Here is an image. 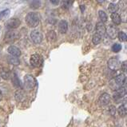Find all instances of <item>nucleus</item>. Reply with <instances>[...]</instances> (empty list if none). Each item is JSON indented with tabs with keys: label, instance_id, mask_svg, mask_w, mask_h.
Wrapping results in <instances>:
<instances>
[{
	"label": "nucleus",
	"instance_id": "nucleus-1",
	"mask_svg": "<svg viewBox=\"0 0 127 127\" xmlns=\"http://www.w3.org/2000/svg\"><path fill=\"white\" fill-rule=\"evenodd\" d=\"M26 23L30 27H36L39 24V17L37 13L30 12L26 16Z\"/></svg>",
	"mask_w": 127,
	"mask_h": 127
},
{
	"label": "nucleus",
	"instance_id": "nucleus-2",
	"mask_svg": "<svg viewBox=\"0 0 127 127\" xmlns=\"http://www.w3.org/2000/svg\"><path fill=\"white\" fill-rule=\"evenodd\" d=\"M36 86L35 78L31 74H27L23 78V87L27 90H32Z\"/></svg>",
	"mask_w": 127,
	"mask_h": 127
},
{
	"label": "nucleus",
	"instance_id": "nucleus-3",
	"mask_svg": "<svg viewBox=\"0 0 127 127\" xmlns=\"http://www.w3.org/2000/svg\"><path fill=\"white\" fill-rule=\"evenodd\" d=\"M30 63L34 67H40L43 64V59L40 54H32L30 59Z\"/></svg>",
	"mask_w": 127,
	"mask_h": 127
},
{
	"label": "nucleus",
	"instance_id": "nucleus-4",
	"mask_svg": "<svg viewBox=\"0 0 127 127\" xmlns=\"http://www.w3.org/2000/svg\"><path fill=\"white\" fill-rule=\"evenodd\" d=\"M31 38L35 44H39L42 41L43 36L40 31H38L37 30H33L31 33Z\"/></svg>",
	"mask_w": 127,
	"mask_h": 127
},
{
	"label": "nucleus",
	"instance_id": "nucleus-5",
	"mask_svg": "<svg viewBox=\"0 0 127 127\" xmlns=\"http://www.w3.org/2000/svg\"><path fill=\"white\" fill-rule=\"evenodd\" d=\"M21 24V22L19 19H16V18H12V19H9L6 22V26L10 28V29H16L19 27V25Z\"/></svg>",
	"mask_w": 127,
	"mask_h": 127
},
{
	"label": "nucleus",
	"instance_id": "nucleus-6",
	"mask_svg": "<svg viewBox=\"0 0 127 127\" xmlns=\"http://www.w3.org/2000/svg\"><path fill=\"white\" fill-rule=\"evenodd\" d=\"M106 32L109 37L113 39L117 37V35L118 34V29L115 26H114V25H110L106 29Z\"/></svg>",
	"mask_w": 127,
	"mask_h": 127
},
{
	"label": "nucleus",
	"instance_id": "nucleus-7",
	"mask_svg": "<svg viewBox=\"0 0 127 127\" xmlns=\"http://www.w3.org/2000/svg\"><path fill=\"white\" fill-rule=\"evenodd\" d=\"M7 51L10 54V55L14 57H19L21 55V50L15 46H10L7 49Z\"/></svg>",
	"mask_w": 127,
	"mask_h": 127
},
{
	"label": "nucleus",
	"instance_id": "nucleus-8",
	"mask_svg": "<svg viewBox=\"0 0 127 127\" xmlns=\"http://www.w3.org/2000/svg\"><path fill=\"white\" fill-rule=\"evenodd\" d=\"M119 66H120V63L117 59H110L108 61V66L110 70H118Z\"/></svg>",
	"mask_w": 127,
	"mask_h": 127
},
{
	"label": "nucleus",
	"instance_id": "nucleus-9",
	"mask_svg": "<svg viewBox=\"0 0 127 127\" xmlns=\"http://www.w3.org/2000/svg\"><path fill=\"white\" fill-rule=\"evenodd\" d=\"M110 96L106 93L102 94L99 97V102L101 105H103V106L108 105L110 103Z\"/></svg>",
	"mask_w": 127,
	"mask_h": 127
},
{
	"label": "nucleus",
	"instance_id": "nucleus-10",
	"mask_svg": "<svg viewBox=\"0 0 127 127\" xmlns=\"http://www.w3.org/2000/svg\"><path fill=\"white\" fill-rule=\"evenodd\" d=\"M59 30L60 31V33L62 34H65L66 33V31H68V23L65 20H62L59 22Z\"/></svg>",
	"mask_w": 127,
	"mask_h": 127
},
{
	"label": "nucleus",
	"instance_id": "nucleus-11",
	"mask_svg": "<svg viewBox=\"0 0 127 127\" xmlns=\"http://www.w3.org/2000/svg\"><path fill=\"white\" fill-rule=\"evenodd\" d=\"M96 31L97 34L102 35L106 32V27L102 23H97L96 25Z\"/></svg>",
	"mask_w": 127,
	"mask_h": 127
},
{
	"label": "nucleus",
	"instance_id": "nucleus-12",
	"mask_svg": "<svg viewBox=\"0 0 127 127\" xmlns=\"http://www.w3.org/2000/svg\"><path fill=\"white\" fill-rule=\"evenodd\" d=\"M111 19L113 21V23L115 24H120L122 19H121V16L119 15L118 13H114V14H111Z\"/></svg>",
	"mask_w": 127,
	"mask_h": 127
},
{
	"label": "nucleus",
	"instance_id": "nucleus-13",
	"mask_svg": "<svg viewBox=\"0 0 127 127\" xmlns=\"http://www.w3.org/2000/svg\"><path fill=\"white\" fill-rule=\"evenodd\" d=\"M126 94H127V90L125 88V87H121V88H119L116 90L115 95L118 97H122L123 96H125Z\"/></svg>",
	"mask_w": 127,
	"mask_h": 127
},
{
	"label": "nucleus",
	"instance_id": "nucleus-14",
	"mask_svg": "<svg viewBox=\"0 0 127 127\" xmlns=\"http://www.w3.org/2000/svg\"><path fill=\"white\" fill-rule=\"evenodd\" d=\"M125 76H124V74H119V75H118L117 77L115 78V79H114V81H115V82H116V84H117L118 86H122V85H123V82H124V80H125Z\"/></svg>",
	"mask_w": 127,
	"mask_h": 127
},
{
	"label": "nucleus",
	"instance_id": "nucleus-15",
	"mask_svg": "<svg viewBox=\"0 0 127 127\" xmlns=\"http://www.w3.org/2000/svg\"><path fill=\"white\" fill-rule=\"evenodd\" d=\"M8 61H9V63L10 64L14 65V66H19V63H20L19 59H18L17 57H14V56H12V55H10V56L8 57Z\"/></svg>",
	"mask_w": 127,
	"mask_h": 127
},
{
	"label": "nucleus",
	"instance_id": "nucleus-16",
	"mask_svg": "<svg viewBox=\"0 0 127 127\" xmlns=\"http://www.w3.org/2000/svg\"><path fill=\"white\" fill-rule=\"evenodd\" d=\"M118 114L121 116H125L127 114V104L126 105H122L118 108Z\"/></svg>",
	"mask_w": 127,
	"mask_h": 127
},
{
	"label": "nucleus",
	"instance_id": "nucleus-17",
	"mask_svg": "<svg viewBox=\"0 0 127 127\" xmlns=\"http://www.w3.org/2000/svg\"><path fill=\"white\" fill-rule=\"evenodd\" d=\"M12 82H13V84L14 86H15L16 87H20L22 86V84H21V82L19 80V78H18V76L14 74L12 77Z\"/></svg>",
	"mask_w": 127,
	"mask_h": 127
},
{
	"label": "nucleus",
	"instance_id": "nucleus-18",
	"mask_svg": "<svg viewBox=\"0 0 127 127\" xmlns=\"http://www.w3.org/2000/svg\"><path fill=\"white\" fill-rule=\"evenodd\" d=\"M98 16H99V19H100V20L101 21V23H106V22L107 21V15H106V14L103 11V10H99V11H98Z\"/></svg>",
	"mask_w": 127,
	"mask_h": 127
},
{
	"label": "nucleus",
	"instance_id": "nucleus-19",
	"mask_svg": "<svg viewBox=\"0 0 127 127\" xmlns=\"http://www.w3.org/2000/svg\"><path fill=\"white\" fill-rule=\"evenodd\" d=\"M101 35L98 34H95L93 36L92 42H93V43H94V45H97L101 42Z\"/></svg>",
	"mask_w": 127,
	"mask_h": 127
},
{
	"label": "nucleus",
	"instance_id": "nucleus-20",
	"mask_svg": "<svg viewBox=\"0 0 127 127\" xmlns=\"http://www.w3.org/2000/svg\"><path fill=\"white\" fill-rule=\"evenodd\" d=\"M118 10V6L117 4H115V3H110V6H109V10L112 14L116 13Z\"/></svg>",
	"mask_w": 127,
	"mask_h": 127
},
{
	"label": "nucleus",
	"instance_id": "nucleus-21",
	"mask_svg": "<svg viewBox=\"0 0 127 127\" xmlns=\"http://www.w3.org/2000/svg\"><path fill=\"white\" fill-rule=\"evenodd\" d=\"M47 37H48V40H50V42H54V40H56L57 35H56L55 32H54V31H50L49 33H48V35H47Z\"/></svg>",
	"mask_w": 127,
	"mask_h": 127
},
{
	"label": "nucleus",
	"instance_id": "nucleus-22",
	"mask_svg": "<svg viewBox=\"0 0 127 127\" xmlns=\"http://www.w3.org/2000/svg\"><path fill=\"white\" fill-rule=\"evenodd\" d=\"M41 6V2L40 1H32L30 2V6L33 9H37Z\"/></svg>",
	"mask_w": 127,
	"mask_h": 127
},
{
	"label": "nucleus",
	"instance_id": "nucleus-23",
	"mask_svg": "<svg viewBox=\"0 0 127 127\" xmlns=\"http://www.w3.org/2000/svg\"><path fill=\"white\" fill-rule=\"evenodd\" d=\"M118 37L121 42H126L127 41V35L124 33V32H119L118 34Z\"/></svg>",
	"mask_w": 127,
	"mask_h": 127
},
{
	"label": "nucleus",
	"instance_id": "nucleus-24",
	"mask_svg": "<svg viewBox=\"0 0 127 127\" xmlns=\"http://www.w3.org/2000/svg\"><path fill=\"white\" fill-rule=\"evenodd\" d=\"M17 37L15 34V32H9L6 35V39H8V41L10 40H14V38Z\"/></svg>",
	"mask_w": 127,
	"mask_h": 127
},
{
	"label": "nucleus",
	"instance_id": "nucleus-25",
	"mask_svg": "<svg viewBox=\"0 0 127 127\" xmlns=\"http://www.w3.org/2000/svg\"><path fill=\"white\" fill-rule=\"evenodd\" d=\"M121 50H122V46L121 44H118V43H115V44H114L113 46H112V50L115 53L119 52Z\"/></svg>",
	"mask_w": 127,
	"mask_h": 127
},
{
	"label": "nucleus",
	"instance_id": "nucleus-26",
	"mask_svg": "<svg viewBox=\"0 0 127 127\" xmlns=\"http://www.w3.org/2000/svg\"><path fill=\"white\" fill-rule=\"evenodd\" d=\"M9 12H10V10L8 9H6L4 10H2V12H0V20L6 18L9 14Z\"/></svg>",
	"mask_w": 127,
	"mask_h": 127
},
{
	"label": "nucleus",
	"instance_id": "nucleus-27",
	"mask_svg": "<svg viewBox=\"0 0 127 127\" xmlns=\"http://www.w3.org/2000/svg\"><path fill=\"white\" fill-rule=\"evenodd\" d=\"M115 112H116V109L114 106H111L110 107V113L111 115H114L115 114Z\"/></svg>",
	"mask_w": 127,
	"mask_h": 127
},
{
	"label": "nucleus",
	"instance_id": "nucleus-28",
	"mask_svg": "<svg viewBox=\"0 0 127 127\" xmlns=\"http://www.w3.org/2000/svg\"><path fill=\"white\" fill-rule=\"evenodd\" d=\"M72 2H63V7H67L69 6V4H71Z\"/></svg>",
	"mask_w": 127,
	"mask_h": 127
},
{
	"label": "nucleus",
	"instance_id": "nucleus-29",
	"mask_svg": "<svg viewBox=\"0 0 127 127\" xmlns=\"http://www.w3.org/2000/svg\"><path fill=\"white\" fill-rule=\"evenodd\" d=\"M123 86H124L125 88H127V78H125L124 82H123Z\"/></svg>",
	"mask_w": 127,
	"mask_h": 127
},
{
	"label": "nucleus",
	"instance_id": "nucleus-30",
	"mask_svg": "<svg viewBox=\"0 0 127 127\" xmlns=\"http://www.w3.org/2000/svg\"><path fill=\"white\" fill-rule=\"evenodd\" d=\"M50 2L53 3V4H59V1H51Z\"/></svg>",
	"mask_w": 127,
	"mask_h": 127
},
{
	"label": "nucleus",
	"instance_id": "nucleus-31",
	"mask_svg": "<svg viewBox=\"0 0 127 127\" xmlns=\"http://www.w3.org/2000/svg\"><path fill=\"white\" fill-rule=\"evenodd\" d=\"M2 97V91H1V90H0V101H1Z\"/></svg>",
	"mask_w": 127,
	"mask_h": 127
},
{
	"label": "nucleus",
	"instance_id": "nucleus-32",
	"mask_svg": "<svg viewBox=\"0 0 127 127\" xmlns=\"http://www.w3.org/2000/svg\"><path fill=\"white\" fill-rule=\"evenodd\" d=\"M82 10H84V6H83V5H82Z\"/></svg>",
	"mask_w": 127,
	"mask_h": 127
},
{
	"label": "nucleus",
	"instance_id": "nucleus-33",
	"mask_svg": "<svg viewBox=\"0 0 127 127\" xmlns=\"http://www.w3.org/2000/svg\"><path fill=\"white\" fill-rule=\"evenodd\" d=\"M126 95H127V94H126Z\"/></svg>",
	"mask_w": 127,
	"mask_h": 127
},
{
	"label": "nucleus",
	"instance_id": "nucleus-34",
	"mask_svg": "<svg viewBox=\"0 0 127 127\" xmlns=\"http://www.w3.org/2000/svg\"><path fill=\"white\" fill-rule=\"evenodd\" d=\"M126 71H127V70H126Z\"/></svg>",
	"mask_w": 127,
	"mask_h": 127
}]
</instances>
